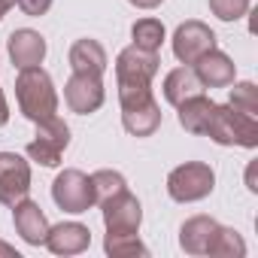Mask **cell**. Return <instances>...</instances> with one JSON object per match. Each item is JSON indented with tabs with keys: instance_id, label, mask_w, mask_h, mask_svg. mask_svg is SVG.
Here are the masks:
<instances>
[{
	"instance_id": "9",
	"label": "cell",
	"mask_w": 258,
	"mask_h": 258,
	"mask_svg": "<svg viewBox=\"0 0 258 258\" xmlns=\"http://www.w3.org/2000/svg\"><path fill=\"white\" fill-rule=\"evenodd\" d=\"M31 191V164L16 152H0V204L16 207Z\"/></svg>"
},
{
	"instance_id": "14",
	"label": "cell",
	"mask_w": 258,
	"mask_h": 258,
	"mask_svg": "<svg viewBox=\"0 0 258 258\" xmlns=\"http://www.w3.org/2000/svg\"><path fill=\"white\" fill-rule=\"evenodd\" d=\"M219 222L213 216H191L179 228V246L188 255H210V246L219 234Z\"/></svg>"
},
{
	"instance_id": "11",
	"label": "cell",
	"mask_w": 258,
	"mask_h": 258,
	"mask_svg": "<svg viewBox=\"0 0 258 258\" xmlns=\"http://www.w3.org/2000/svg\"><path fill=\"white\" fill-rule=\"evenodd\" d=\"M43 246L52 255H79L91 246V231L82 222H61V225H49V234L43 240Z\"/></svg>"
},
{
	"instance_id": "20",
	"label": "cell",
	"mask_w": 258,
	"mask_h": 258,
	"mask_svg": "<svg viewBox=\"0 0 258 258\" xmlns=\"http://www.w3.org/2000/svg\"><path fill=\"white\" fill-rule=\"evenodd\" d=\"M103 252L112 255V258H137V255L146 258L149 255V246L140 240V231H134V234H112V231H106Z\"/></svg>"
},
{
	"instance_id": "12",
	"label": "cell",
	"mask_w": 258,
	"mask_h": 258,
	"mask_svg": "<svg viewBox=\"0 0 258 258\" xmlns=\"http://www.w3.org/2000/svg\"><path fill=\"white\" fill-rule=\"evenodd\" d=\"M191 70H195V76H198V82L204 88H228L237 79V64L219 49H213L204 58H198L191 64Z\"/></svg>"
},
{
	"instance_id": "28",
	"label": "cell",
	"mask_w": 258,
	"mask_h": 258,
	"mask_svg": "<svg viewBox=\"0 0 258 258\" xmlns=\"http://www.w3.org/2000/svg\"><path fill=\"white\" fill-rule=\"evenodd\" d=\"M10 121V103H7V94H4V88H0V127H4Z\"/></svg>"
},
{
	"instance_id": "10",
	"label": "cell",
	"mask_w": 258,
	"mask_h": 258,
	"mask_svg": "<svg viewBox=\"0 0 258 258\" xmlns=\"http://www.w3.org/2000/svg\"><path fill=\"white\" fill-rule=\"evenodd\" d=\"M103 76H88V73H73L64 85V100L70 106V112H79V115H88V112H97L103 106Z\"/></svg>"
},
{
	"instance_id": "1",
	"label": "cell",
	"mask_w": 258,
	"mask_h": 258,
	"mask_svg": "<svg viewBox=\"0 0 258 258\" xmlns=\"http://www.w3.org/2000/svg\"><path fill=\"white\" fill-rule=\"evenodd\" d=\"M16 100H19V112L25 118H31L34 124L58 115V91L52 76L43 67H25L16 76Z\"/></svg>"
},
{
	"instance_id": "22",
	"label": "cell",
	"mask_w": 258,
	"mask_h": 258,
	"mask_svg": "<svg viewBox=\"0 0 258 258\" xmlns=\"http://www.w3.org/2000/svg\"><path fill=\"white\" fill-rule=\"evenodd\" d=\"M91 185H94V204H103L106 198L124 191L127 188V179L118 170H94L91 173Z\"/></svg>"
},
{
	"instance_id": "7",
	"label": "cell",
	"mask_w": 258,
	"mask_h": 258,
	"mask_svg": "<svg viewBox=\"0 0 258 258\" xmlns=\"http://www.w3.org/2000/svg\"><path fill=\"white\" fill-rule=\"evenodd\" d=\"M100 213H103L106 231H112V234H134V231H140V222H143V207L127 188L106 198L100 204Z\"/></svg>"
},
{
	"instance_id": "29",
	"label": "cell",
	"mask_w": 258,
	"mask_h": 258,
	"mask_svg": "<svg viewBox=\"0 0 258 258\" xmlns=\"http://www.w3.org/2000/svg\"><path fill=\"white\" fill-rule=\"evenodd\" d=\"M246 185H249V191H252V195L258 191V182H255V161L246 167Z\"/></svg>"
},
{
	"instance_id": "30",
	"label": "cell",
	"mask_w": 258,
	"mask_h": 258,
	"mask_svg": "<svg viewBox=\"0 0 258 258\" xmlns=\"http://www.w3.org/2000/svg\"><path fill=\"white\" fill-rule=\"evenodd\" d=\"M0 258H19L16 246H10V243H4V240H0Z\"/></svg>"
},
{
	"instance_id": "17",
	"label": "cell",
	"mask_w": 258,
	"mask_h": 258,
	"mask_svg": "<svg viewBox=\"0 0 258 258\" xmlns=\"http://www.w3.org/2000/svg\"><path fill=\"white\" fill-rule=\"evenodd\" d=\"M70 67L73 73H88V76H103L106 73V49L97 43V40H76L70 46Z\"/></svg>"
},
{
	"instance_id": "21",
	"label": "cell",
	"mask_w": 258,
	"mask_h": 258,
	"mask_svg": "<svg viewBox=\"0 0 258 258\" xmlns=\"http://www.w3.org/2000/svg\"><path fill=\"white\" fill-rule=\"evenodd\" d=\"M131 43L137 46V49H146V52H158L161 49V43H164V25L158 22V19H140V22H134V28H131Z\"/></svg>"
},
{
	"instance_id": "3",
	"label": "cell",
	"mask_w": 258,
	"mask_h": 258,
	"mask_svg": "<svg viewBox=\"0 0 258 258\" xmlns=\"http://www.w3.org/2000/svg\"><path fill=\"white\" fill-rule=\"evenodd\" d=\"M216 188V173L204 161H185L167 173V195L176 204H198Z\"/></svg>"
},
{
	"instance_id": "6",
	"label": "cell",
	"mask_w": 258,
	"mask_h": 258,
	"mask_svg": "<svg viewBox=\"0 0 258 258\" xmlns=\"http://www.w3.org/2000/svg\"><path fill=\"white\" fill-rule=\"evenodd\" d=\"M52 201L58 204V210L64 213H88L94 207V185H91V176L76 170V167H67L55 176L52 182Z\"/></svg>"
},
{
	"instance_id": "15",
	"label": "cell",
	"mask_w": 258,
	"mask_h": 258,
	"mask_svg": "<svg viewBox=\"0 0 258 258\" xmlns=\"http://www.w3.org/2000/svg\"><path fill=\"white\" fill-rule=\"evenodd\" d=\"M121 124L131 137H152L158 127H161V106L155 97L131 103V106H121Z\"/></svg>"
},
{
	"instance_id": "23",
	"label": "cell",
	"mask_w": 258,
	"mask_h": 258,
	"mask_svg": "<svg viewBox=\"0 0 258 258\" xmlns=\"http://www.w3.org/2000/svg\"><path fill=\"white\" fill-rule=\"evenodd\" d=\"M210 255H216V258H243L246 255V240L234 228H219V234L210 246Z\"/></svg>"
},
{
	"instance_id": "26",
	"label": "cell",
	"mask_w": 258,
	"mask_h": 258,
	"mask_svg": "<svg viewBox=\"0 0 258 258\" xmlns=\"http://www.w3.org/2000/svg\"><path fill=\"white\" fill-rule=\"evenodd\" d=\"M16 7H19L25 16L40 19V16H46V13L52 10V0H16Z\"/></svg>"
},
{
	"instance_id": "8",
	"label": "cell",
	"mask_w": 258,
	"mask_h": 258,
	"mask_svg": "<svg viewBox=\"0 0 258 258\" xmlns=\"http://www.w3.org/2000/svg\"><path fill=\"white\" fill-rule=\"evenodd\" d=\"M213 49H216V34L198 19L182 22L173 34V55L179 64H195L198 58H204Z\"/></svg>"
},
{
	"instance_id": "16",
	"label": "cell",
	"mask_w": 258,
	"mask_h": 258,
	"mask_svg": "<svg viewBox=\"0 0 258 258\" xmlns=\"http://www.w3.org/2000/svg\"><path fill=\"white\" fill-rule=\"evenodd\" d=\"M10 58L19 70L25 67H40L46 58V40L43 34L31 31V28H19L10 34Z\"/></svg>"
},
{
	"instance_id": "13",
	"label": "cell",
	"mask_w": 258,
	"mask_h": 258,
	"mask_svg": "<svg viewBox=\"0 0 258 258\" xmlns=\"http://www.w3.org/2000/svg\"><path fill=\"white\" fill-rule=\"evenodd\" d=\"M13 222H16L19 237H22L28 246H43V240H46V234H49V219H46V213L40 210L37 201L22 198V201L13 207Z\"/></svg>"
},
{
	"instance_id": "19",
	"label": "cell",
	"mask_w": 258,
	"mask_h": 258,
	"mask_svg": "<svg viewBox=\"0 0 258 258\" xmlns=\"http://www.w3.org/2000/svg\"><path fill=\"white\" fill-rule=\"evenodd\" d=\"M195 94H204V85L198 82V76H195L191 67L182 64V67H176V70H170L164 76V100L170 106H179L182 100H188Z\"/></svg>"
},
{
	"instance_id": "25",
	"label": "cell",
	"mask_w": 258,
	"mask_h": 258,
	"mask_svg": "<svg viewBox=\"0 0 258 258\" xmlns=\"http://www.w3.org/2000/svg\"><path fill=\"white\" fill-rule=\"evenodd\" d=\"M252 0H210V13L219 22H237L249 13Z\"/></svg>"
},
{
	"instance_id": "4",
	"label": "cell",
	"mask_w": 258,
	"mask_h": 258,
	"mask_svg": "<svg viewBox=\"0 0 258 258\" xmlns=\"http://www.w3.org/2000/svg\"><path fill=\"white\" fill-rule=\"evenodd\" d=\"M158 64H161L158 52L137 49L134 43L127 49H121L118 58H115V85H118V91L121 88H152Z\"/></svg>"
},
{
	"instance_id": "5",
	"label": "cell",
	"mask_w": 258,
	"mask_h": 258,
	"mask_svg": "<svg viewBox=\"0 0 258 258\" xmlns=\"http://www.w3.org/2000/svg\"><path fill=\"white\" fill-rule=\"evenodd\" d=\"M70 146V127L61 115H52L37 124V137L28 143V158L43 164V167H58L64 149Z\"/></svg>"
},
{
	"instance_id": "27",
	"label": "cell",
	"mask_w": 258,
	"mask_h": 258,
	"mask_svg": "<svg viewBox=\"0 0 258 258\" xmlns=\"http://www.w3.org/2000/svg\"><path fill=\"white\" fill-rule=\"evenodd\" d=\"M131 7H137V10H158L164 0H127Z\"/></svg>"
},
{
	"instance_id": "2",
	"label": "cell",
	"mask_w": 258,
	"mask_h": 258,
	"mask_svg": "<svg viewBox=\"0 0 258 258\" xmlns=\"http://www.w3.org/2000/svg\"><path fill=\"white\" fill-rule=\"evenodd\" d=\"M219 146H240V149H255L258 146V118L234 109L231 103H216V112L207 124V134Z\"/></svg>"
},
{
	"instance_id": "24",
	"label": "cell",
	"mask_w": 258,
	"mask_h": 258,
	"mask_svg": "<svg viewBox=\"0 0 258 258\" xmlns=\"http://www.w3.org/2000/svg\"><path fill=\"white\" fill-rule=\"evenodd\" d=\"M234 85V82H231ZM234 109H240V112H246V115H255L258 118V88H255V82H237L234 88H231V100H228Z\"/></svg>"
},
{
	"instance_id": "31",
	"label": "cell",
	"mask_w": 258,
	"mask_h": 258,
	"mask_svg": "<svg viewBox=\"0 0 258 258\" xmlns=\"http://www.w3.org/2000/svg\"><path fill=\"white\" fill-rule=\"evenodd\" d=\"M13 7H16V0H0V19H4Z\"/></svg>"
},
{
	"instance_id": "18",
	"label": "cell",
	"mask_w": 258,
	"mask_h": 258,
	"mask_svg": "<svg viewBox=\"0 0 258 258\" xmlns=\"http://www.w3.org/2000/svg\"><path fill=\"white\" fill-rule=\"evenodd\" d=\"M176 109H179V124L185 127V131L204 137L207 134V124H210V118L216 112V103L210 97H204V94H195V97L182 100Z\"/></svg>"
}]
</instances>
